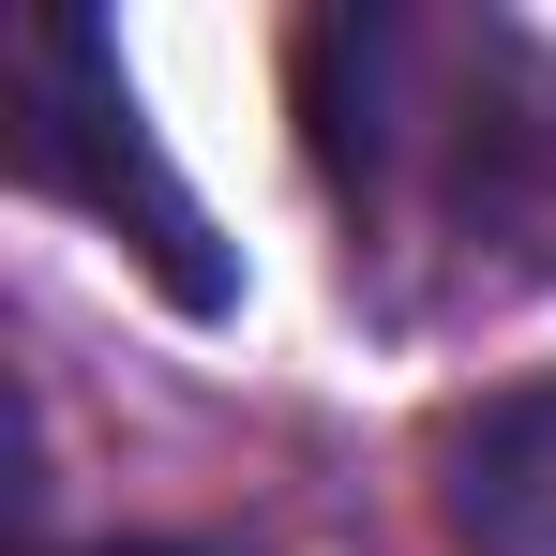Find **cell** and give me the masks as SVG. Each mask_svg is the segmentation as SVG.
<instances>
[{
	"mask_svg": "<svg viewBox=\"0 0 556 556\" xmlns=\"http://www.w3.org/2000/svg\"><path fill=\"white\" fill-rule=\"evenodd\" d=\"M0 151H15V181H30V195L91 211L105 241L181 301V316H226V301H241V271H226V241H211L195 181L151 151V105H136L121 46H105L76 0L15 15V46H0Z\"/></svg>",
	"mask_w": 556,
	"mask_h": 556,
	"instance_id": "obj_1",
	"label": "cell"
},
{
	"mask_svg": "<svg viewBox=\"0 0 556 556\" xmlns=\"http://www.w3.org/2000/svg\"><path fill=\"white\" fill-rule=\"evenodd\" d=\"M437 511L466 556H556V376H511L437 421Z\"/></svg>",
	"mask_w": 556,
	"mask_h": 556,
	"instance_id": "obj_2",
	"label": "cell"
},
{
	"mask_svg": "<svg viewBox=\"0 0 556 556\" xmlns=\"http://www.w3.org/2000/svg\"><path fill=\"white\" fill-rule=\"evenodd\" d=\"M91 556H181V542H91Z\"/></svg>",
	"mask_w": 556,
	"mask_h": 556,
	"instance_id": "obj_3",
	"label": "cell"
}]
</instances>
